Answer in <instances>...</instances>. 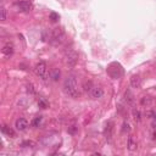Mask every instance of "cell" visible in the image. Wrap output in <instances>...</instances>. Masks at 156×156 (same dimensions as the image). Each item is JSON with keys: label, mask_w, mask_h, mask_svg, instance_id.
<instances>
[{"label": "cell", "mask_w": 156, "mask_h": 156, "mask_svg": "<svg viewBox=\"0 0 156 156\" xmlns=\"http://www.w3.org/2000/svg\"><path fill=\"white\" fill-rule=\"evenodd\" d=\"M17 5H18V8H20L23 12H28V11H31V10L33 9V4L31 3V1H28V0H23V1H20Z\"/></svg>", "instance_id": "obj_8"}, {"label": "cell", "mask_w": 156, "mask_h": 156, "mask_svg": "<svg viewBox=\"0 0 156 156\" xmlns=\"http://www.w3.org/2000/svg\"><path fill=\"white\" fill-rule=\"evenodd\" d=\"M42 120H43V117L42 116H37L33 118V121H32V126L33 127H39V124L42 123Z\"/></svg>", "instance_id": "obj_17"}, {"label": "cell", "mask_w": 156, "mask_h": 156, "mask_svg": "<svg viewBox=\"0 0 156 156\" xmlns=\"http://www.w3.org/2000/svg\"><path fill=\"white\" fill-rule=\"evenodd\" d=\"M60 76H61V71L59 70V68H53L51 72H50V78H51L53 82H58Z\"/></svg>", "instance_id": "obj_11"}, {"label": "cell", "mask_w": 156, "mask_h": 156, "mask_svg": "<svg viewBox=\"0 0 156 156\" xmlns=\"http://www.w3.org/2000/svg\"><path fill=\"white\" fill-rule=\"evenodd\" d=\"M22 146H24V148H34L35 146V143L32 141V140H26V141L22 143Z\"/></svg>", "instance_id": "obj_20"}, {"label": "cell", "mask_w": 156, "mask_h": 156, "mask_svg": "<svg viewBox=\"0 0 156 156\" xmlns=\"http://www.w3.org/2000/svg\"><path fill=\"white\" fill-rule=\"evenodd\" d=\"M34 73L42 79H45L46 78V74H48V67L44 61H40L38 62L35 66H34Z\"/></svg>", "instance_id": "obj_3"}, {"label": "cell", "mask_w": 156, "mask_h": 156, "mask_svg": "<svg viewBox=\"0 0 156 156\" xmlns=\"http://www.w3.org/2000/svg\"><path fill=\"white\" fill-rule=\"evenodd\" d=\"M15 127L17 130H20V132H23V130H26L27 127H28V121L26 118H17L16 122H15Z\"/></svg>", "instance_id": "obj_6"}, {"label": "cell", "mask_w": 156, "mask_h": 156, "mask_svg": "<svg viewBox=\"0 0 156 156\" xmlns=\"http://www.w3.org/2000/svg\"><path fill=\"white\" fill-rule=\"evenodd\" d=\"M154 120H156V114H154Z\"/></svg>", "instance_id": "obj_27"}, {"label": "cell", "mask_w": 156, "mask_h": 156, "mask_svg": "<svg viewBox=\"0 0 156 156\" xmlns=\"http://www.w3.org/2000/svg\"><path fill=\"white\" fill-rule=\"evenodd\" d=\"M124 96H126V101L128 104H133L134 103V95L130 93V90H127L126 94H124Z\"/></svg>", "instance_id": "obj_15"}, {"label": "cell", "mask_w": 156, "mask_h": 156, "mask_svg": "<svg viewBox=\"0 0 156 156\" xmlns=\"http://www.w3.org/2000/svg\"><path fill=\"white\" fill-rule=\"evenodd\" d=\"M141 104H143V105H150V104H151V99L144 96V98L141 99Z\"/></svg>", "instance_id": "obj_23"}, {"label": "cell", "mask_w": 156, "mask_h": 156, "mask_svg": "<svg viewBox=\"0 0 156 156\" xmlns=\"http://www.w3.org/2000/svg\"><path fill=\"white\" fill-rule=\"evenodd\" d=\"M127 146L130 151H134L135 149H137V143L134 141V138H133V135H129L128 137V141H127Z\"/></svg>", "instance_id": "obj_12"}, {"label": "cell", "mask_w": 156, "mask_h": 156, "mask_svg": "<svg viewBox=\"0 0 156 156\" xmlns=\"http://www.w3.org/2000/svg\"><path fill=\"white\" fill-rule=\"evenodd\" d=\"M104 134H105V138L109 143L112 140V135H114V122H107L106 123V127L104 130Z\"/></svg>", "instance_id": "obj_5"}, {"label": "cell", "mask_w": 156, "mask_h": 156, "mask_svg": "<svg viewBox=\"0 0 156 156\" xmlns=\"http://www.w3.org/2000/svg\"><path fill=\"white\" fill-rule=\"evenodd\" d=\"M1 130H3V133L8 134L9 137H11V138H15V137H16V133L14 132V129H11V128L8 127V126H3Z\"/></svg>", "instance_id": "obj_13"}, {"label": "cell", "mask_w": 156, "mask_h": 156, "mask_svg": "<svg viewBox=\"0 0 156 156\" xmlns=\"http://www.w3.org/2000/svg\"><path fill=\"white\" fill-rule=\"evenodd\" d=\"M38 106H39L40 109H48V107H49V103L46 101V99L39 98V99H38Z\"/></svg>", "instance_id": "obj_14"}, {"label": "cell", "mask_w": 156, "mask_h": 156, "mask_svg": "<svg viewBox=\"0 0 156 156\" xmlns=\"http://www.w3.org/2000/svg\"><path fill=\"white\" fill-rule=\"evenodd\" d=\"M132 114H133V118H134L137 122H139V121L141 120V114H140V111H139V110L133 109V110H132Z\"/></svg>", "instance_id": "obj_16"}, {"label": "cell", "mask_w": 156, "mask_h": 156, "mask_svg": "<svg viewBox=\"0 0 156 156\" xmlns=\"http://www.w3.org/2000/svg\"><path fill=\"white\" fill-rule=\"evenodd\" d=\"M153 139H154V140H156V133H154V137H153Z\"/></svg>", "instance_id": "obj_26"}, {"label": "cell", "mask_w": 156, "mask_h": 156, "mask_svg": "<svg viewBox=\"0 0 156 156\" xmlns=\"http://www.w3.org/2000/svg\"><path fill=\"white\" fill-rule=\"evenodd\" d=\"M76 129H77V127L72 126V128H68V132H70L71 134H74V132H76Z\"/></svg>", "instance_id": "obj_25"}, {"label": "cell", "mask_w": 156, "mask_h": 156, "mask_svg": "<svg viewBox=\"0 0 156 156\" xmlns=\"http://www.w3.org/2000/svg\"><path fill=\"white\" fill-rule=\"evenodd\" d=\"M93 88V83L90 82V80H88V82H84L83 84V90L84 92H90Z\"/></svg>", "instance_id": "obj_18"}, {"label": "cell", "mask_w": 156, "mask_h": 156, "mask_svg": "<svg viewBox=\"0 0 156 156\" xmlns=\"http://www.w3.org/2000/svg\"><path fill=\"white\" fill-rule=\"evenodd\" d=\"M90 95H92L93 99H100L104 95V90H103V88H100V87H93L92 90H90Z\"/></svg>", "instance_id": "obj_7"}, {"label": "cell", "mask_w": 156, "mask_h": 156, "mask_svg": "<svg viewBox=\"0 0 156 156\" xmlns=\"http://www.w3.org/2000/svg\"><path fill=\"white\" fill-rule=\"evenodd\" d=\"M64 92L68 96H71L73 99H77L79 96L77 79L74 76H67L65 78V80H64Z\"/></svg>", "instance_id": "obj_1"}, {"label": "cell", "mask_w": 156, "mask_h": 156, "mask_svg": "<svg viewBox=\"0 0 156 156\" xmlns=\"http://www.w3.org/2000/svg\"><path fill=\"white\" fill-rule=\"evenodd\" d=\"M3 54L5 56H11L12 54H14V44L10 42H8L6 44L3 46Z\"/></svg>", "instance_id": "obj_9"}, {"label": "cell", "mask_w": 156, "mask_h": 156, "mask_svg": "<svg viewBox=\"0 0 156 156\" xmlns=\"http://www.w3.org/2000/svg\"><path fill=\"white\" fill-rule=\"evenodd\" d=\"M65 61L70 67L76 66L77 61H78V54L74 50H67L65 53Z\"/></svg>", "instance_id": "obj_4"}, {"label": "cell", "mask_w": 156, "mask_h": 156, "mask_svg": "<svg viewBox=\"0 0 156 156\" xmlns=\"http://www.w3.org/2000/svg\"><path fill=\"white\" fill-rule=\"evenodd\" d=\"M49 17H50V20H51L53 22H58V21L60 20V16H59V14H56V12H50Z\"/></svg>", "instance_id": "obj_21"}, {"label": "cell", "mask_w": 156, "mask_h": 156, "mask_svg": "<svg viewBox=\"0 0 156 156\" xmlns=\"http://www.w3.org/2000/svg\"><path fill=\"white\" fill-rule=\"evenodd\" d=\"M130 130V127H129V124L127 122H124L123 123V126H122V132H129Z\"/></svg>", "instance_id": "obj_24"}, {"label": "cell", "mask_w": 156, "mask_h": 156, "mask_svg": "<svg viewBox=\"0 0 156 156\" xmlns=\"http://www.w3.org/2000/svg\"><path fill=\"white\" fill-rule=\"evenodd\" d=\"M0 14H1V17H0V20H1V21H6V20H8V11H6L5 8L0 9Z\"/></svg>", "instance_id": "obj_19"}, {"label": "cell", "mask_w": 156, "mask_h": 156, "mask_svg": "<svg viewBox=\"0 0 156 156\" xmlns=\"http://www.w3.org/2000/svg\"><path fill=\"white\" fill-rule=\"evenodd\" d=\"M65 39V32L62 28H55L50 35V43L53 45H59L61 44Z\"/></svg>", "instance_id": "obj_2"}, {"label": "cell", "mask_w": 156, "mask_h": 156, "mask_svg": "<svg viewBox=\"0 0 156 156\" xmlns=\"http://www.w3.org/2000/svg\"><path fill=\"white\" fill-rule=\"evenodd\" d=\"M141 84V79L138 74H134V76L130 77V85L133 87V88H139Z\"/></svg>", "instance_id": "obj_10"}, {"label": "cell", "mask_w": 156, "mask_h": 156, "mask_svg": "<svg viewBox=\"0 0 156 156\" xmlns=\"http://www.w3.org/2000/svg\"><path fill=\"white\" fill-rule=\"evenodd\" d=\"M27 92L29 93V94H35V89H34V87H33V84H28L27 85Z\"/></svg>", "instance_id": "obj_22"}]
</instances>
